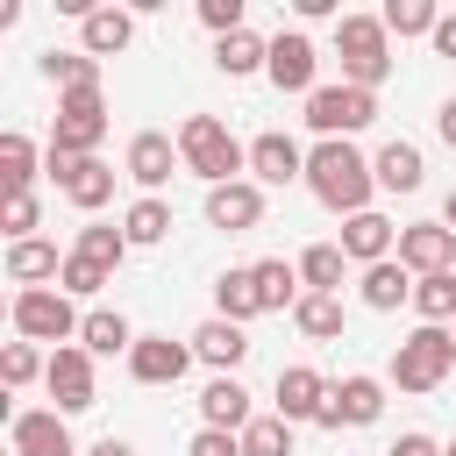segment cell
Listing matches in <instances>:
<instances>
[{
    "instance_id": "obj_1",
    "label": "cell",
    "mask_w": 456,
    "mask_h": 456,
    "mask_svg": "<svg viewBox=\"0 0 456 456\" xmlns=\"http://www.w3.org/2000/svg\"><path fill=\"white\" fill-rule=\"evenodd\" d=\"M306 185H314L321 207H335V214L349 221V214L370 207L378 171H370V157H363L356 142H314V150H306Z\"/></svg>"
},
{
    "instance_id": "obj_2",
    "label": "cell",
    "mask_w": 456,
    "mask_h": 456,
    "mask_svg": "<svg viewBox=\"0 0 456 456\" xmlns=\"http://www.w3.org/2000/svg\"><path fill=\"white\" fill-rule=\"evenodd\" d=\"M178 157H185V171L207 178V185H235V178L249 171V142H235L228 121H214V114H185V121H178Z\"/></svg>"
},
{
    "instance_id": "obj_3",
    "label": "cell",
    "mask_w": 456,
    "mask_h": 456,
    "mask_svg": "<svg viewBox=\"0 0 456 456\" xmlns=\"http://www.w3.org/2000/svg\"><path fill=\"white\" fill-rule=\"evenodd\" d=\"M335 57H342V86H363L378 93L392 78V36L378 14H342L335 21Z\"/></svg>"
},
{
    "instance_id": "obj_4",
    "label": "cell",
    "mask_w": 456,
    "mask_h": 456,
    "mask_svg": "<svg viewBox=\"0 0 456 456\" xmlns=\"http://www.w3.org/2000/svg\"><path fill=\"white\" fill-rule=\"evenodd\" d=\"M7 314H14V335H21V342H57V349L86 328V314L71 306L64 285H28V292H14Z\"/></svg>"
},
{
    "instance_id": "obj_5",
    "label": "cell",
    "mask_w": 456,
    "mask_h": 456,
    "mask_svg": "<svg viewBox=\"0 0 456 456\" xmlns=\"http://www.w3.org/2000/svg\"><path fill=\"white\" fill-rule=\"evenodd\" d=\"M449 370H456V335H449V328H428V321H420V328L392 349V385H399V392H435Z\"/></svg>"
},
{
    "instance_id": "obj_6",
    "label": "cell",
    "mask_w": 456,
    "mask_h": 456,
    "mask_svg": "<svg viewBox=\"0 0 456 456\" xmlns=\"http://www.w3.org/2000/svg\"><path fill=\"white\" fill-rule=\"evenodd\" d=\"M370 121H378V93H363V86H314V100H306V128L321 142H349Z\"/></svg>"
},
{
    "instance_id": "obj_7",
    "label": "cell",
    "mask_w": 456,
    "mask_h": 456,
    "mask_svg": "<svg viewBox=\"0 0 456 456\" xmlns=\"http://www.w3.org/2000/svg\"><path fill=\"white\" fill-rule=\"evenodd\" d=\"M107 135V100L100 86H78V93H57V121H50V150L57 157H93Z\"/></svg>"
},
{
    "instance_id": "obj_8",
    "label": "cell",
    "mask_w": 456,
    "mask_h": 456,
    "mask_svg": "<svg viewBox=\"0 0 456 456\" xmlns=\"http://www.w3.org/2000/svg\"><path fill=\"white\" fill-rule=\"evenodd\" d=\"M385 413V378L370 370H349L328 385V406H321V428H370Z\"/></svg>"
},
{
    "instance_id": "obj_9",
    "label": "cell",
    "mask_w": 456,
    "mask_h": 456,
    "mask_svg": "<svg viewBox=\"0 0 456 456\" xmlns=\"http://www.w3.org/2000/svg\"><path fill=\"white\" fill-rule=\"evenodd\" d=\"M50 178H57V192H64L78 214H100V207L114 200V164H100V157H57V150H50Z\"/></svg>"
},
{
    "instance_id": "obj_10",
    "label": "cell",
    "mask_w": 456,
    "mask_h": 456,
    "mask_svg": "<svg viewBox=\"0 0 456 456\" xmlns=\"http://www.w3.org/2000/svg\"><path fill=\"white\" fill-rule=\"evenodd\" d=\"M43 385H50L57 413H86V406L100 399V385H93V349H78V342L50 349V370H43Z\"/></svg>"
},
{
    "instance_id": "obj_11",
    "label": "cell",
    "mask_w": 456,
    "mask_h": 456,
    "mask_svg": "<svg viewBox=\"0 0 456 456\" xmlns=\"http://www.w3.org/2000/svg\"><path fill=\"white\" fill-rule=\"evenodd\" d=\"M399 264H406L413 278L456 271V228H449V221H406V228H399Z\"/></svg>"
},
{
    "instance_id": "obj_12",
    "label": "cell",
    "mask_w": 456,
    "mask_h": 456,
    "mask_svg": "<svg viewBox=\"0 0 456 456\" xmlns=\"http://www.w3.org/2000/svg\"><path fill=\"white\" fill-rule=\"evenodd\" d=\"M7 449H14V456H78V442H71V428H64L57 406L14 413V420H7Z\"/></svg>"
},
{
    "instance_id": "obj_13",
    "label": "cell",
    "mask_w": 456,
    "mask_h": 456,
    "mask_svg": "<svg viewBox=\"0 0 456 456\" xmlns=\"http://www.w3.org/2000/svg\"><path fill=\"white\" fill-rule=\"evenodd\" d=\"M192 363H200L192 342H171V335H135V349H128V378L135 385H178Z\"/></svg>"
},
{
    "instance_id": "obj_14",
    "label": "cell",
    "mask_w": 456,
    "mask_h": 456,
    "mask_svg": "<svg viewBox=\"0 0 456 456\" xmlns=\"http://www.w3.org/2000/svg\"><path fill=\"white\" fill-rule=\"evenodd\" d=\"M314 71H321V50H314L299 28L271 36V64H264V78H271L278 93H306V100H314Z\"/></svg>"
},
{
    "instance_id": "obj_15",
    "label": "cell",
    "mask_w": 456,
    "mask_h": 456,
    "mask_svg": "<svg viewBox=\"0 0 456 456\" xmlns=\"http://www.w3.org/2000/svg\"><path fill=\"white\" fill-rule=\"evenodd\" d=\"M185 157H178V142L164 135V128H142V135H128V157H121V171L157 200V185H171V171H178Z\"/></svg>"
},
{
    "instance_id": "obj_16",
    "label": "cell",
    "mask_w": 456,
    "mask_h": 456,
    "mask_svg": "<svg viewBox=\"0 0 456 456\" xmlns=\"http://www.w3.org/2000/svg\"><path fill=\"white\" fill-rule=\"evenodd\" d=\"M207 221L221 235H249L264 221V185L256 178H235V185H207Z\"/></svg>"
},
{
    "instance_id": "obj_17",
    "label": "cell",
    "mask_w": 456,
    "mask_h": 456,
    "mask_svg": "<svg viewBox=\"0 0 456 456\" xmlns=\"http://www.w3.org/2000/svg\"><path fill=\"white\" fill-rule=\"evenodd\" d=\"M271 399H278V420H292V428H299V420H314V428H321V406H328V378H321L314 363H285Z\"/></svg>"
},
{
    "instance_id": "obj_18",
    "label": "cell",
    "mask_w": 456,
    "mask_h": 456,
    "mask_svg": "<svg viewBox=\"0 0 456 456\" xmlns=\"http://www.w3.org/2000/svg\"><path fill=\"white\" fill-rule=\"evenodd\" d=\"M392 249H399V228H392L378 207H363V214H349V221H342V256H349V264H363V271H370V264H385Z\"/></svg>"
},
{
    "instance_id": "obj_19",
    "label": "cell",
    "mask_w": 456,
    "mask_h": 456,
    "mask_svg": "<svg viewBox=\"0 0 456 456\" xmlns=\"http://www.w3.org/2000/svg\"><path fill=\"white\" fill-rule=\"evenodd\" d=\"M249 171H256V185H292V178H306V150H299L292 135L264 128V135L249 142Z\"/></svg>"
},
{
    "instance_id": "obj_20",
    "label": "cell",
    "mask_w": 456,
    "mask_h": 456,
    "mask_svg": "<svg viewBox=\"0 0 456 456\" xmlns=\"http://www.w3.org/2000/svg\"><path fill=\"white\" fill-rule=\"evenodd\" d=\"M185 342H192V356H200V363H214L221 378H235V363L249 356V328H235V321H221V314H214V321H200Z\"/></svg>"
},
{
    "instance_id": "obj_21",
    "label": "cell",
    "mask_w": 456,
    "mask_h": 456,
    "mask_svg": "<svg viewBox=\"0 0 456 456\" xmlns=\"http://www.w3.org/2000/svg\"><path fill=\"white\" fill-rule=\"evenodd\" d=\"M256 413H249V392H242V378H214L207 392H200V428H221V435H242Z\"/></svg>"
},
{
    "instance_id": "obj_22",
    "label": "cell",
    "mask_w": 456,
    "mask_h": 456,
    "mask_svg": "<svg viewBox=\"0 0 456 456\" xmlns=\"http://www.w3.org/2000/svg\"><path fill=\"white\" fill-rule=\"evenodd\" d=\"M128 36H135V14H128V7H93V14L78 21V50H86V57H121Z\"/></svg>"
},
{
    "instance_id": "obj_23",
    "label": "cell",
    "mask_w": 456,
    "mask_h": 456,
    "mask_svg": "<svg viewBox=\"0 0 456 456\" xmlns=\"http://www.w3.org/2000/svg\"><path fill=\"white\" fill-rule=\"evenodd\" d=\"M370 171H378V185H385V192H420V185H428V157H420L413 142H399V135L370 157Z\"/></svg>"
},
{
    "instance_id": "obj_24",
    "label": "cell",
    "mask_w": 456,
    "mask_h": 456,
    "mask_svg": "<svg viewBox=\"0 0 456 456\" xmlns=\"http://www.w3.org/2000/svg\"><path fill=\"white\" fill-rule=\"evenodd\" d=\"M356 292H363V306H370V314H392V306H406V299H413V271H406L399 256H385V264H370V271L356 278Z\"/></svg>"
},
{
    "instance_id": "obj_25",
    "label": "cell",
    "mask_w": 456,
    "mask_h": 456,
    "mask_svg": "<svg viewBox=\"0 0 456 456\" xmlns=\"http://www.w3.org/2000/svg\"><path fill=\"white\" fill-rule=\"evenodd\" d=\"M7 278L28 292V285H43V278H64V256H57V242H43V235H28V242H7Z\"/></svg>"
},
{
    "instance_id": "obj_26",
    "label": "cell",
    "mask_w": 456,
    "mask_h": 456,
    "mask_svg": "<svg viewBox=\"0 0 456 456\" xmlns=\"http://www.w3.org/2000/svg\"><path fill=\"white\" fill-rule=\"evenodd\" d=\"M249 278H256V299H264V314H278V306H299L306 292H299V264H285V256H264V264H249Z\"/></svg>"
},
{
    "instance_id": "obj_27",
    "label": "cell",
    "mask_w": 456,
    "mask_h": 456,
    "mask_svg": "<svg viewBox=\"0 0 456 456\" xmlns=\"http://www.w3.org/2000/svg\"><path fill=\"white\" fill-rule=\"evenodd\" d=\"M78 349H93V356H128V349H135V328H128L114 306H93L86 328H78Z\"/></svg>"
},
{
    "instance_id": "obj_28",
    "label": "cell",
    "mask_w": 456,
    "mask_h": 456,
    "mask_svg": "<svg viewBox=\"0 0 456 456\" xmlns=\"http://www.w3.org/2000/svg\"><path fill=\"white\" fill-rule=\"evenodd\" d=\"M214 64H221L228 78H249V71H264V64H271V43H264L256 28H235V36H221V43H214Z\"/></svg>"
},
{
    "instance_id": "obj_29",
    "label": "cell",
    "mask_w": 456,
    "mask_h": 456,
    "mask_svg": "<svg viewBox=\"0 0 456 456\" xmlns=\"http://www.w3.org/2000/svg\"><path fill=\"white\" fill-rule=\"evenodd\" d=\"M342 271H349L342 242H306L299 249V285L306 292H342Z\"/></svg>"
},
{
    "instance_id": "obj_30",
    "label": "cell",
    "mask_w": 456,
    "mask_h": 456,
    "mask_svg": "<svg viewBox=\"0 0 456 456\" xmlns=\"http://www.w3.org/2000/svg\"><path fill=\"white\" fill-rule=\"evenodd\" d=\"M214 314H221V321H235V328H242V321H256V314H264L256 278H249V271H221V278H214Z\"/></svg>"
},
{
    "instance_id": "obj_31",
    "label": "cell",
    "mask_w": 456,
    "mask_h": 456,
    "mask_svg": "<svg viewBox=\"0 0 456 456\" xmlns=\"http://www.w3.org/2000/svg\"><path fill=\"white\" fill-rule=\"evenodd\" d=\"M57 93H78V86H100V57H86V50H43V64H36Z\"/></svg>"
},
{
    "instance_id": "obj_32",
    "label": "cell",
    "mask_w": 456,
    "mask_h": 456,
    "mask_svg": "<svg viewBox=\"0 0 456 456\" xmlns=\"http://www.w3.org/2000/svg\"><path fill=\"white\" fill-rule=\"evenodd\" d=\"M71 256L114 278V271H121V256H128V235H121V228H100V221H93V228H78V242H71Z\"/></svg>"
},
{
    "instance_id": "obj_33",
    "label": "cell",
    "mask_w": 456,
    "mask_h": 456,
    "mask_svg": "<svg viewBox=\"0 0 456 456\" xmlns=\"http://www.w3.org/2000/svg\"><path fill=\"white\" fill-rule=\"evenodd\" d=\"M292 328L314 335V342H335V335H342V292H306V299L292 306Z\"/></svg>"
},
{
    "instance_id": "obj_34",
    "label": "cell",
    "mask_w": 456,
    "mask_h": 456,
    "mask_svg": "<svg viewBox=\"0 0 456 456\" xmlns=\"http://www.w3.org/2000/svg\"><path fill=\"white\" fill-rule=\"evenodd\" d=\"M413 314H420L428 328H449V321H456V271L413 278Z\"/></svg>"
},
{
    "instance_id": "obj_35",
    "label": "cell",
    "mask_w": 456,
    "mask_h": 456,
    "mask_svg": "<svg viewBox=\"0 0 456 456\" xmlns=\"http://www.w3.org/2000/svg\"><path fill=\"white\" fill-rule=\"evenodd\" d=\"M0 185H7V200L36 185V142H28L21 128H7V135H0Z\"/></svg>"
},
{
    "instance_id": "obj_36",
    "label": "cell",
    "mask_w": 456,
    "mask_h": 456,
    "mask_svg": "<svg viewBox=\"0 0 456 456\" xmlns=\"http://www.w3.org/2000/svg\"><path fill=\"white\" fill-rule=\"evenodd\" d=\"M121 235H128V249H150V242H164V235H171V207L142 192V200L121 214Z\"/></svg>"
},
{
    "instance_id": "obj_37",
    "label": "cell",
    "mask_w": 456,
    "mask_h": 456,
    "mask_svg": "<svg viewBox=\"0 0 456 456\" xmlns=\"http://www.w3.org/2000/svg\"><path fill=\"white\" fill-rule=\"evenodd\" d=\"M385 36H435V21H442V7L435 0H385Z\"/></svg>"
},
{
    "instance_id": "obj_38",
    "label": "cell",
    "mask_w": 456,
    "mask_h": 456,
    "mask_svg": "<svg viewBox=\"0 0 456 456\" xmlns=\"http://www.w3.org/2000/svg\"><path fill=\"white\" fill-rule=\"evenodd\" d=\"M242 456H292V420L256 413V420L242 428Z\"/></svg>"
},
{
    "instance_id": "obj_39",
    "label": "cell",
    "mask_w": 456,
    "mask_h": 456,
    "mask_svg": "<svg viewBox=\"0 0 456 456\" xmlns=\"http://www.w3.org/2000/svg\"><path fill=\"white\" fill-rule=\"evenodd\" d=\"M43 370H50V356H43L36 342H7V349H0V378H7V392H21V385L43 378Z\"/></svg>"
},
{
    "instance_id": "obj_40",
    "label": "cell",
    "mask_w": 456,
    "mask_h": 456,
    "mask_svg": "<svg viewBox=\"0 0 456 456\" xmlns=\"http://www.w3.org/2000/svg\"><path fill=\"white\" fill-rule=\"evenodd\" d=\"M36 221H43V207H36V192H14V200L0 207V228H7L14 242H28V235H36Z\"/></svg>"
},
{
    "instance_id": "obj_41",
    "label": "cell",
    "mask_w": 456,
    "mask_h": 456,
    "mask_svg": "<svg viewBox=\"0 0 456 456\" xmlns=\"http://www.w3.org/2000/svg\"><path fill=\"white\" fill-rule=\"evenodd\" d=\"M200 21H207L214 36H235V28H242V0H200Z\"/></svg>"
},
{
    "instance_id": "obj_42",
    "label": "cell",
    "mask_w": 456,
    "mask_h": 456,
    "mask_svg": "<svg viewBox=\"0 0 456 456\" xmlns=\"http://www.w3.org/2000/svg\"><path fill=\"white\" fill-rule=\"evenodd\" d=\"M185 456H242V435H221V428H200L185 442Z\"/></svg>"
},
{
    "instance_id": "obj_43",
    "label": "cell",
    "mask_w": 456,
    "mask_h": 456,
    "mask_svg": "<svg viewBox=\"0 0 456 456\" xmlns=\"http://www.w3.org/2000/svg\"><path fill=\"white\" fill-rule=\"evenodd\" d=\"M385 456H449V449H442L435 435H420V428H413V435H399V442H392Z\"/></svg>"
},
{
    "instance_id": "obj_44",
    "label": "cell",
    "mask_w": 456,
    "mask_h": 456,
    "mask_svg": "<svg viewBox=\"0 0 456 456\" xmlns=\"http://www.w3.org/2000/svg\"><path fill=\"white\" fill-rule=\"evenodd\" d=\"M435 135H442V142H449V150H456V93H449V100H442V107H435Z\"/></svg>"
},
{
    "instance_id": "obj_45",
    "label": "cell",
    "mask_w": 456,
    "mask_h": 456,
    "mask_svg": "<svg viewBox=\"0 0 456 456\" xmlns=\"http://www.w3.org/2000/svg\"><path fill=\"white\" fill-rule=\"evenodd\" d=\"M428 43H435V50H442V57H456V14H442V21H435V36H428Z\"/></svg>"
},
{
    "instance_id": "obj_46",
    "label": "cell",
    "mask_w": 456,
    "mask_h": 456,
    "mask_svg": "<svg viewBox=\"0 0 456 456\" xmlns=\"http://www.w3.org/2000/svg\"><path fill=\"white\" fill-rule=\"evenodd\" d=\"M86 456H135V449H128V442H121V435H100V442H93V449H86Z\"/></svg>"
},
{
    "instance_id": "obj_47",
    "label": "cell",
    "mask_w": 456,
    "mask_h": 456,
    "mask_svg": "<svg viewBox=\"0 0 456 456\" xmlns=\"http://www.w3.org/2000/svg\"><path fill=\"white\" fill-rule=\"evenodd\" d=\"M442 221H449V228H456V192H449V200H442Z\"/></svg>"
},
{
    "instance_id": "obj_48",
    "label": "cell",
    "mask_w": 456,
    "mask_h": 456,
    "mask_svg": "<svg viewBox=\"0 0 456 456\" xmlns=\"http://www.w3.org/2000/svg\"><path fill=\"white\" fill-rule=\"evenodd\" d=\"M449 335H456V321H449Z\"/></svg>"
},
{
    "instance_id": "obj_49",
    "label": "cell",
    "mask_w": 456,
    "mask_h": 456,
    "mask_svg": "<svg viewBox=\"0 0 456 456\" xmlns=\"http://www.w3.org/2000/svg\"><path fill=\"white\" fill-rule=\"evenodd\" d=\"M449 456H456V442H449Z\"/></svg>"
}]
</instances>
